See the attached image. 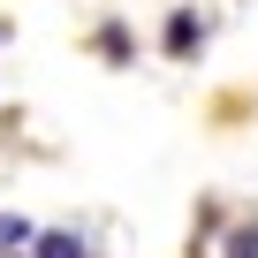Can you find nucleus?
Segmentation results:
<instances>
[{
	"label": "nucleus",
	"instance_id": "20e7f679",
	"mask_svg": "<svg viewBox=\"0 0 258 258\" xmlns=\"http://www.w3.org/2000/svg\"><path fill=\"white\" fill-rule=\"evenodd\" d=\"M228 258H258V220H243V228L228 235Z\"/></svg>",
	"mask_w": 258,
	"mask_h": 258
},
{
	"label": "nucleus",
	"instance_id": "f257e3e1",
	"mask_svg": "<svg viewBox=\"0 0 258 258\" xmlns=\"http://www.w3.org/2000/svg\"><path fill=\"white\" fill-rule=\"evenodd\" d=\"M23 243H38V235H31V220H23V213H0V258H16Z\"/></svg>",
	"mask_w": 258,
	"mask_h": 258
},
{
	"label": "nucleus",
	"instance_id": "f03ea898",
	"mask_svg": "<svg viewBox=\"0 0 258 258\" xmlns=\"http://www.w3.org/2000/svg\"><path fill=\"white\" fill-rule=\"evenodd\" d=\"M38 258H91V250H84V235L53 228V235H38Z\"/></svg>",
	"mask_w": 258,
	"mask_h": 258
},
{
	"label": "nucleus",
	"instance_id": "7ed1b4c3",
	"mask_svg": "<svg viewBox=\"0 0 258 258\" xmlns=\"http://www.w3.org/2000/svg\"><path fill=\"white\" fill-rule=\"evenodd\" d=\"M190 46H198V16H175L167 23V53H190Z\"/></svg>",
	"mask_w": 258,
	"mask_h": 258
}]
</instances>
